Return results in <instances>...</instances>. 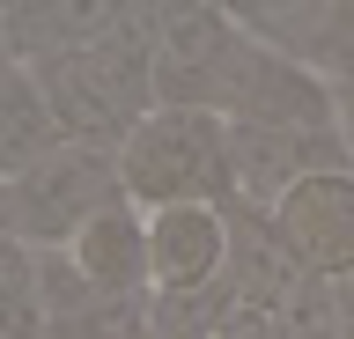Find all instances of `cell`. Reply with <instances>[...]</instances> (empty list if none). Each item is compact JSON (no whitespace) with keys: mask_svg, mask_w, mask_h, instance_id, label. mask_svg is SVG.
Here are the masks:
<instances>
[{"mask_svg":"<svg viewBox=\"0 0 354 339\" xmlns=\"http://www.w3.org/2000/svg\"><path fill=\"white\" fill-rule=\"evenodd\" d=\"M111 200H126L118 184V155H96V148H59L44 155L37 170L0 184V236L22 251H66Z\"/></svg>","mask_w":354,"mask_h":339,"instance_id":"3","label":"cell"},{"mask_svg":"<svg viewBox=\"0 0 354 339\" xmlns=\"http://www.w3.org/2000/svg\"><path fill=\"white\" fill-rule=\"evenodd\" d=\"M37 310H44V339H133L155 317V302L104 295L66 251H37Z\"/></svg>","mask_w":354,"mask_h":339,"instance_id":"9","label":"cell"},{"mask_svg":"<svg viewBox=\"0 0 354 339\" xmlns=\"http://www.w3.org/2000/svg\"><path fill=\"white\" fill-rule=\"evenodd\" d=\"M266 222H273L281 251L303 266V280H317V288L354 280V170H325V177L295 184Z\"/></svg>","mask_w":354,"mask_h":339,"instance_id":"4","label":"cell"},{"mask_svg":"<svg viewBox=\"0 0 354 339\" xmlns=\"http://www.w3.org/2000/svg\"><path fill=\"white\" fill-rule=\"evenodd\" d=\"M251 30L221 0H155V111H229Z\"/></svg>","mask_w":354,"mask_h":339,"instance_id":"2","label":"cell"},{"mask_svg":"<svg viewBox=\"0 0 354 339\" xmlns=\"http://www.w3.org/2000/svg\"><path fill=\"white\" fill-rule=\"evenodd\" d=\"M66 258L96 280L104 295H126V302H155V266H148V214L133 200H111L96 222L66 244Z\"/></svg>","mask_w":354,"mask_h":339,"instance_id":"10","label":"cell"},{"mask_svg":"<svg viewBox=\"0 0 354 339\" xmlns=\"http://www.w3.org/2000/svg\"><path fill=\"white\" fill-rule=\"evenodd\" d=\"M118 184L140 214L162 206H229L236 214V140L214 111H148L118 148Z\"/></svg>","mask_w":354,"mask_h":339,"instance_id":"1","label":"cell"},{"mask_svg":"<svg viewBox=\"0 0 354 339\" xmlns=\"http://www.w3.org/2000/svg\"><path fill=\"white\" fill-rule=\"evenodd\" d=\"M59 148H66V133H59V118H52V104H44L37 74L22 67V59H8L0 67V184L22 177V170H37Z\"/></svg>","mask_w":354,"mask_h":339,"instance_id":"11","label":"cell"},{"mask_svg":"<svg viewBox=\"0 0 354 339\" xmlns=\"http://www.w3.org/2000/svg\"><path fill=\"white\" fill-rule=\"evenodd\" d=\"M236 140V206L243 214H273L295 184L325 177V170H354L347 133H266V126H229Z\"/></svg>","mask_w":354,"mask_h":339,"instance_id":"8","label":"cell"},{"mask_svg":"<svg viewBox=\"0 0 354 339\" xmlns=\"http://www.w3.org/2000/svg\"><path fill=\"white\" fill-rule=\"evenodd\" d=\"M236 258V214L229 206H162L148 214V266H155V302H199L221 288Z\"/></svg>","mask_w":354,"mask_h":339,"instance_id":"5","label":"cell"},{"mask_svg":"<svg viewBox=\"0 0 354 339\" xmlns=\"http://www.w3.org/2000/svg\"><path fill=\"white\" fill-rule=\"evenodd\" d=\"M236 23L332 89H354V0H236Z\"/></svg>","mask_w":354,"mask_h":339,"instance_id":"7","label":"cell"},{"mask_svg":"<svg viewBox=\"0 0 354 339\" xmlns=\"http://www.w3.org/2000/svg\"><path fill=\"white\" fill-rule=\"evenodd\" d=\"M221 118L229 126H266V133H339V89L251 37V59H243Z\"/></svg>","mask_w":354,"mask_h":339,"instance_id":"6","label":"cell"},{"mask_svg":"<svg viewBox=\"0 0 354 339\" xmlns=\"http://www.w3.org/2000/svg\"><path fill=\"white\" fill-rule=\"evenodd\" d=\"M133 339H192V332H170V325H155V317H148V325H140Z\"/></svg>","mask_w":354,"mask_h":339,"instance_id":"12","label":"cell"},{"mask_svg":"<svg viewBox=\"0 0 354 339\" xmlns=\"http://www.w3.org/2000/svg\"><path fill=\"white\" fill-rule=\"evenodd\" d=\"M0 67H8V45H0Z\"/></svg>","mask_w":354,"mask_h":339,"instance_id":"13","label":"cell"}]
</instances>
